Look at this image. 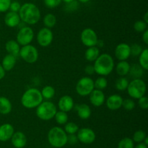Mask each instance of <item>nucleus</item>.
<instances>
[{"mask_svg":"<svg viewBox=\"0 0 148 148\" xmlns=\"http://www.w3.org/2000/svg\"><path fill=\"white\" fill-rule=\"evenodd\" d=\"M57 108L54 103L50 101L42 102L36 107V113L38 118L43 120H49L54 118Z\"/></svg>","mask_w":148,"mask_h":148,"instance_id":"nucleus-5","label":"nucleus"},{"mask_svg":"<svg viewBox=\"0 0 148 148\" xmlns=\"http://www.w3.org/2000/svg\"><path fill=\"white\" fill-rule=\"evenodd\" d=\"M11 0H0V12H5L10 10Z\"/></svg>","mask_w":148,"mask_h":148,"instance_id":"nucleus-39","label":"nucleus"},{"mask_svg":"<svg viewBox=\"0 0 148 148\" xmlns=\"http://www.w3.org/2000/svg\"><path fill=\"white\" fill-rule=\"evenodd\" d=\"M123 98L121 95L117 94L110 95L106 100V106L109 110H117L121 107L122 105Z\"/></svg>","mask_w":148,"mask_h":148,"instance_id":"nucleus-15","label":"nucleus"},{"mask_svg":"<svg viewBox=\"0 0 148 148\" xmlns=\"http://www.w3.org/2000/svg\"><path fill=\"white\" fill-rule=\"evenodd\" d=\"M95 72L101 76L108 75L114 68V61L111 55L103 53L100 55L94 62Z\"/></svg>","mask_w":148,"mask_h":148,"instance_id":"nucleus-2","label":"nucleus"},{"mask_svg":"<svg viewBox=\"0 0 148 148\" xmlns=\"http://www.w3.org/2000/svg\"><path fill=\"white\" fill-rule=\"evenodd\" d=\"M43 100L40 91L36 88H30L26 90L21 97L22 104L27 109L36 108Z\"/></svg>","mask_w":148,"mask_h":148,"instance_id":"nucleus-3","label":"nucleus"},{"mask_svg":"<svg viewBox=\"0 0 148 148\" xmlns=\"http://www.w3.org/2000/svg\"><path fill=\"white\" fill-rule=\"evenodd\" d=\"M143 21L145 22L146 23H148V12H146L144 15V20Z\"/></svg>","mask_w":148,"mask_h":148,"instance_id":"nucleus-48","label":"nucleus"},{"mask_svg":"<svg viewBox=\"0 0 148 148\" xmlns=\"http://www.w3.org/2000/svg\"><path fill=\"white\" fill-rule=\"evenodd\" d=\"M134 148H147V146L146 145H145L143 142H141V143H139L138 145Z\"/></svg>","mask_w":148,"mask_h":148,"instance_id":"nucleus-47","label":"nucleus"},{"mask_svg":"<svg viewBox=\"0 0 148 148\" xmlns=\"http://www.w3.org/2000/svg\"><path fill=\"white\" fill-rule=\"evenodd\" d=\"M19 55L27 63L33 64L38 59V52L34 46L30 44L23 46L20 48Z\"/></svg>","mask_w":148,"mask_h":148,"instance_id":"nucleus-8","label":"nucleus"},{"mask_svg":"<svg viewBox=\"0 0 148 148\" xmlns=\"http://www.w3.org/2000/svg\"><path fill=\"white\" fill-rule=\"evenodd\" d=\"M128 94L133 99H140V97L145 96L147 90L146 84L141 78H135L129 82L127 86Z\"/></svg>","mask_w":148,"mask_h":148,"instance_id":"nucleus-6","label":"nucleus"},{"mask_svg":"<svg viewBox=\"0 0 148 148\" xmlns=\"http://www.w3.org/2000/svg\"><path fill=\"white\" fill-rule=\"evenodd\" d=\"M79 130V126L74 122H67L65 123L64 131L68 134H75Z\"/></svg>","mask_w":148,"mask_h":148,"instance_id":"nucleus-33","label":"nucleus"},{"mask_svg":"<svg viewBox=\"0 0 148 148\" xmlns=\"http://www.w3.org/2000/svg\"><path fill=\"white\" fill-rule=\"evenodd\" d=\"M5 49L7 53L17 57L20 50V45L15 40H9L5 44Z\"/></svg>","mask_w":148,"mask_h":148,"instance_id":"nucleus-20","label":"nucleus"},{"mask_svg":"<svg viewBox=\"0 0 148 148\" xmlns=\"http://www.w3.org/2000/svg\"><path fill=\"white\" fill-rule=\"evenodd\" d=\"M40 93H41V95L43 97V98L48 100H50V99H52L54 97L56 91H55V89L52 86L46 85L42 89V90L40 91Z\"/></svg>","mask_w":148,"mask_h":148,"instance_id":"nucleus-27","label":"nucleus"},{"mask_svg":"<svg viewBox=\"0 0 148 148\" xmlns=\"http://www.w3.org/2000/svg\"><path fill=\"white\" fill-rule=\"evenodd\" d=\"M12 144L15 148H23L27 144V137L23 132H14L11 139Z\"/></svg>","mask_w":148,"mask_h":148,"instance_id":"nucleus-18","label":"nucleus"},{"mask_svg":"<svg viewBox=\"0 0 148 148\" xmlns=\"http://www.w3.org/2000/svg\"><path fill=\"white\" fill-rule=\"evenodd\" d=\"M131 56L130 46L128 44L121 43L115 49V57L119 61L127 60Z\"/></svg>","mask_w":148,"mask_h":148,"instance_id":"nucleus-13","label":"nucleus"},{"mask_svg":"<svg viewBox=\"0 0 148 148\" xmlns=\"http://www.w3.org/2000/svg\"><path fill=\"white\" fill-rule=\"evenodd\" d=\"M78 1H80V2H82V3H86V2H88V1H89L90 0H78Z\"/></svg>","mask_w":148,"mask_h":148,"instance_id":"nucleus-50","label":"nucleus"},{"mask_svg":"<svg viewBox=\"0 0 148 148\" xmlns=\"http://www.w3.org/2000/svg\"><path fill=\"white\" fill-rule=\"evenodd\" d=\"M78 141L84 144H91L95 140L96 135L94 131L90 128H82L79 129L77 132Z\"/></svg>","mask_w":148,"mask_h":148,"instance_id":"nucleus-12","label":"nucleus"},{"mask_svg":"<svg viewBox=\"0 0 148 148\" xmlns=\"http://www.w3.org/2000/svg\"><path fill=\"white\" fill-rule=\"evenodd\" d=\"M89 100L91 104L95 107H101L104 104L106 100L105 94L102 90L94 89L89 94Z\"/></svg>","mask_w":148,"mask_h":148,"instance_id":"nucleus-14","label":"nucleus"},{"mask_svg":"<svg viewBox=\"0 0 148 148\" xmlns=\"http://www.w3.org/2000/svg\"><path fill=\"white\" fill-rule=\"evenodd\" d=\"M134 29L135 31L138 33H143L145 30L147 29V23H146L143 20L136 21L134 24Z\"/></svg>","mask_w":148,"mask_h":148,"instance_id":"nucleus-36","label":"nucleus"},{"mask_svg":"<svg viewBox=\"0 0 148 148\" xmlns=\"http://www.w3.org/2000/svg\"><path fill=\"white\" fill-rule=\"evenodd\" d=\"M134 142L130 137L123 138L118 144V148H134Z\"/></svg>","mask_w":148,"mask_h":148,"instance_id":"nucleus-34","label":"nucleus"},{"mask_svg":"<svg viewBox=\"0 0 148 148\" xmlns=\"http://www.w3.org/2000/svg\"><path fill=\"white\" fill-rule=\"evenodd\" d=\"M138 105L143 110H147L148 107V98L146 96H143L138 99Z\"/></svg>","mask_w":148,"mask_h":148,"instance_id":"nucleus-41","label":"nucleus"},{"mask_svg":"<svg viewBox=\"0 0 148 148\" xmlns=\"http://www.w3.org/2000/svg\"><path fill=\"white\" fill-rule=\"evenodd\" d=\"M21 22L18 12L10 11L6 14L4 17V23L6 26L10 28H14L19 26Z\"/></svg>","mask_w":148,"mask_h":148,"instance_id":"nucleus-19","label":"nucleus"},{"mask_svg":"<svg viewBox=\"0 0 148 148\" xmlns=\"http://www.w3.org/2000/svg\"><path fill=\"white\" fill-rule=\"evenodd\" d=\"M58 107L62 111L68 113L72 110L74 107V100L69 95H64L58 102Z\"/></svg>","mask_w":148,"mask_h":148,"instance_id":"nucleus-16","label":"nucleus"},{"mask_svg":"<svg viewBox=\"0 0 148 148\" xmlns=\"http://www.w3.org/2000/svg\"><path fill=\"white\" fill-rule=\"evenodd\" d=\"M62 1H64L65 3H66V4H70V3H72L74 0H62Z\"/></svg>","mask_w":148,"mask_h":148,"instance_id":"nucleus-49","label":"nucleus"},{"mask_svg":"<svg viewBox=\"0 0 148 148\" xmlns=\"http://www.w3.org/2000/svg\"><path fill=\"white\" fill-rule=\"evenodd\" d=\"M135 105V102L133 100H132V99H125V100H123L121 107H124V109H125L126 110L131 111V110H134Z\"/></svg>","mask_w":148,"mask_h":148,"instance_id":"nucleus-37","label":"nucleus"},{"mask_svg":"<svg viewBox=\"0 0 148 148\" xmlns=\"http://www.w3.org/2000/svg\"><path fill=\"white\" fill-rule=\"evenodd\" d=\"M77 115L82 120L88 119L91 115V109L88 104L82 103L77 107Z\"/></svg>","mask_w":148,"mask_h":148,"instance_id":"nucleus-22","label":"nucleus"},{"mask_svg":"<svg viewBox=\"0 0 148 148\" xmlns=\"http://www.w3.org/2000/svg\"><path fill=\"white\" fill-rule=\"evenodd\" d=\"M20 7H21V5H20V4L18 1H13V2H11V4H10V10L12 12H18Z\"/></svg>","mask_w":148,"mask_h":148,"instance_id":"nucleus-42","label":"nucleus"},{"mask_svg":"<svg viewBox=\"0 0 148 148\" xmlns=\"http://www.w3.org/2000/svg\"><path fill=\"white\" fill-rule=\"evenodd\" d=\"M108 86V81L104 76H100L94 81V88L95 89L103 90Z\"/></svg>","mask_w":148,"mask_h":148,"instance_id":"nucleus-32","label":"nucleus"},{"mask_svg":"<svg viewBox=\"0 0 148 148\" xmlns=\"http://www.w3.org/2000/svg\"><path fill=\"white\" fill-rule=\"evenodd\" d=\"M14 132V127L10 123H4L0 126V141L7 142L10 140Z\"/></svg>","mask_w":148,"mask_h":148,"instance_id":"nucleus-17","label":"nucleus"},{"mask_svg":"<svg viewBox=\"0 0 148 148\" xmlns=\"http://www.w3.org/2000/svg\"><path fill=\"white\" fill-rule=\"evenodd\" d=\"M139 65L145 70H148V49H143V52L139 55Z\"/></svg>","mask_w":148,"mask_h":148,"instance_id":"nucleus-28","label":"nucleus"},{"mask_svg":"<svg viewBox=\"0 0 148 148\" xmlns=\"http://www.w3.org/2000/svg\"><path fill=\"white\" fill-rule=\"evenodd\" d=\"M43 24L46 26V28H51L54 27L56 23V16L54 15L51 14V13H49V14L46 15L43 17Z\"/></svg>","mask_w":148,"mask_h":148,"instance_id":"nucleus-29","label":"nucleus"},{"mask_svg":"<svg viewBox=\"0 0 148 148\" xmlns=\"http://www.w3.org/2000/svg\"><path fill=\"white\" fill-rule=\"evenodd\" d=\"M143 41L146 45L148 44V30H145L143 33Z\"/></svg>","mask_w":148,"mask_h":148,"instance_id":"nucleus-45","label":"nucleus"},{"mask_svg":"<svg viewBox=\"0 0 148 148\" xmlns=\"http://www.w3.org/2000/svg\"><path fill=\"white\" fill-rule=\"evenodd\" d=\"M34 37V31L29 26H25L19 30L17 34V42L20 45L25 46L30 44Z\"/></svg>","mask_w":148,"mask_h":148,"instance_id":"nucleus-9","label":"nucleus"},{"mask_svg":"<svg viewBox=\"0 0 148 148\" xmlns=\"http://www.w3.org/2000/svg\"><path fill=\"white\" fill-rule=\"evenodd\" d=\"M94 89V81L89 76L82 77L76 84L77 93L82 97L89 95Z\"/></svg>","mask_w":148,"mask_h":148,"instance_id":"nucleus-7","label":"nucleus"},{"mask_svg":"<svg viewBox=\"0 0 148 148\" xmlns=\"http://www.w3.org/2000/svg\"><path fill=\"white\" fill-rule=\"evenodd\" d=\"M145 70L140 66V65H133L132 66H130V70L129 73L130 74V76L133 78V79L135 78H140L143 76Z\"/></svg>","mask_w":148,"mask_h":148,"instance_id":"nucleus-26","label":"nucleus"},{"mask_svg":"<svg viewBox=\"0 0 148 148\" xmlns=\"http://www.w3.org/2000/svg\"><path fill=\"white\" fill-rule=\"evenodd\" d=\"M85 73L88 74V75H93V74L95 73L93 65H87L85 68Z\"/></svg>","mask_w":148,"mask_h":148,"instance_id":"nucleus-44","label":"nucleus"},{"mask_svg":"<svg viewBox=\"0 0 148 148\" xmlns=\"http://www.w3.org/2000/svg\"><path fill=\"white\" fill-rule=\"evenodd\" d=\"M81 41L88 47L96 46L98 41V36L94 30L90 28H85L80 35Z\"/></svg>","mask_w":148,"mask_h":148,"instance_id":"nucleus-10","label":"nucleus"},{"mask_svg":"<svg viewBox=\"0 0 148 148\" xmlns=\"http://www.w3.org/2000/svg\"><path fill=\"white\" fill-rule=\"evenodd\" d=\"M12 105L8 98L5 97H0V114L7 115L12 111Z\"/></svg>","mask_w":148,"mask_h":148,"instance_id":"nucleus-25","label":"nucleus"},{"mask_svg":"<svg viewBox=\"0 0 148 148\" xmlns=\"http://www.w3.org/2000/svg\"><path fill=\"white\" fill-rule=\"evenodd\" d=\"M4 76H5V71H4V68H2L1 65L0 64V80L2 79Z\"/></svg>","mask_w":148,"mask_h":148,"instance_id":"nucleus-46","label":"nucleus"},{"mask_svg":"<svg viewBox=\"0 0 148 148\" xmlns=\"http://www.w3.org/2000/svg\"><path fill=\"white\" fill-rule=\"evenodd\" d=\"M54 118L58 124L64 125L67 123L68 115L66 112L59 110V111H57L56 113L54 115Z\"/></svg>","mask_w":148,"mask_h":148,"instance_id":"nucleus-30","label":"nucleus"},{"mask_svg":"<svg viewBox=\"0 0 148 148\" xmlns=\"http://www.w3.org/2000/svg\"><path fill=\"white\" fill-rule=\"evenodd\" d=\"M16 64V57L7 54L4 57L1 62V66L5 71H10L14 68Z\"/></svg>","mask_w":148,"mask_h":148,"instance_id":"nucleus-21","label":"nucleus"},{"mask_svg":"<svg viewBox=\"0 0 148 148\" xmlns=\"http://www.w3.org/2000/svg\"><path fill=\"white\" fill-rule=\"evenodd\" d=\"M22 22L25 24L35 25L40 20V12L38 7L33 3L23 4L18 12Z\"/></svg>","mask_w":148,"mask_h":148,"instance_id":"nucleus-1","label":"nucleus"},{"mask_svg":"<svg viewBox=\"0 0 148 148\" xmlns=\"http://www.w3.org/2000/svg\"><path fill=\"white\" fill-rule=\"evenodd\" d=\"M143 49L141 45L138 44H133L132 46H130V52H131V55L133 57H137L141 54L143 52Z\"/></svg>","mask_w":148,"mask_h":148,"instance_id":"nucleus-38","label":"nucleus"},{"mask_svg":"<svg viewBox=\"0 0 148 148\" xmlns=\"http://www.w3.org/2000/svg\"><path fill=\"white\" fill-rule=\"evenodd\" d=\"M48 141L51 146L60 148L67 143V133L62 128L55 126L48 133Z\"/></svg>","mask_w":148,"mask_h":148,"instance_id":"nucleus-4","label":"nucleus"},{"mask_svg":"<svg viewBox=\"0 0 148 148\" xmlns=\"http://www.w3.org/2000/svg\"><path fill=\"white\" fill-rule=\"evenodd\" d=\"M130 66L131 65L127 60L119 61L116 67V71L117 74L121 77L125 76L127 74H129Z\"/></svg>","mask_w":148,"mask_h":148,"instance_id":"nucleus-24","label":"nucleus"},{"mask_svg":"<svg viewBox=\"0 0 148 148\" xmlns=\"http://www.w3.org/2000/svg\"><path fill=\"white\" fill-rule=\"evenodd\" d=\"M78 142V139L77 135L75 134H69L67 135V142L70 145H75Z\"/></svg>","mask_w":148,"mask_h":148,"instance_id":"nucleus-43","label":"nucleus"},{"mask_svg":"<svg viewBox=\"0 0 148 148\" xmlns=\"http://www.w3.org/2000/svg\"><path fill=\"white\" fill-rule=\"evenodd\" d=\"M146 133L143 130H138L134 132L133 135V142H135L137 143H141L143 142L144 139L146 137Z\"/></svg>","mask_w":148,"mask_h":148,"instance_id":"nucleus-35","label":"nucleus"},{"mask_svg":"<svg viewBox=\"0 0 148 148\" xmlns=\"http://www.w3.org/2000/svg\"><path fill=\"white\" fill-rule=\"evenodd\" d=\"M62 2V0H44V4L49 8H55Z\"/></svg>","mask_w":148,"mask_h":148,"instance_id":"nucleus-40","label":"nucleus"},{"mask_svg":"<svg viewBox=\"0 0 148 148\" xmlns=\"http://www.w3.org/2000/svg\"><path fill=\"white\" fill-rule=\"evenodd\" d=\"M129 85V81L127 78H126L124 76L120 77L116 81L115 87L119 91H125L127 89V86Z\"/></svg>","mask_w":148,"mask_h":148,"instance_id":"nucleus-31","label":"nucleus"},{"mask_svg":"<svg viewBox=\"0 0 148 148\" xmlns=\"http://www.w3.org/2000/svg\"><path fill=\"white\" fill-rule=\"evenodd\" d=\"M100 50L98 46H94L88 47L85 52V57L89 62H95V59L99 57Z\"/></svg>","mask_w":148,"mask_h":148,"instance_id":"nucleus-23","label":"nucleus"},{"mask_svg":"<svg viewBox=\"0 0 148 148\" xmlns=\"http://www.w3.org/2000/svg\"><path fill=\"white\" fill-rule=\"evenodd\" d=\"M53 39V32L48 28H43L37 33V42L43 47L49 46L51 44Z\"/></svg>","mask_w":148,"mask_h":148,"instance_id":"nucleus-11","label":"nucleus"},{"mask_svg":"<svg viewBox=\"0 0 148 148\" xmlns=\"http://www.w3.org/2000/svg\"><path fill=\"white\" fill-rule=\"evenodd\" d=\"M0 25H1V23H0Z\"/></svg>","mask_w":148,"mask_h":148,"instance_id":"nucleus-51","label":"nucleus"}]
</instances>
